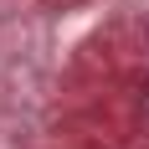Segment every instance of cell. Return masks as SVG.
I'll return each instance as SVG.
<instances>
[{"instance_id":"cell-1","label":"cell","mask_w":149,"mask_h":149,"mask_svg":"<svg viewBox=\"0 0 149 149\" xmlns=\"http://www.w3.org/2000/svg\"><path fill=\"white\" fill-rule=\"evenodd\" d=\"M139 118H144V129H149V82L139 88Z\"/></svg>"}]
</instances>
